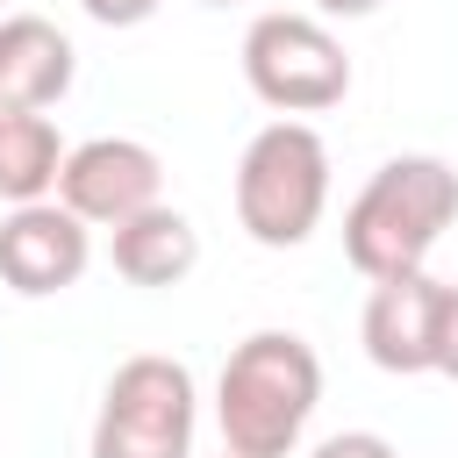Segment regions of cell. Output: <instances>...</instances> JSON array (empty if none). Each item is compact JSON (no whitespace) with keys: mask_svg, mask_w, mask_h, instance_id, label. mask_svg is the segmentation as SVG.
<instances>
[{"mask_svg":"<svg viewBox=\"0 0 458 458\" xmlns=\"http://www.w3.org/2000/svg\"><path fill=\"white\" fill-rule=\"evenodd\" d=\"M322 401V358L293 329H250L215 379V422L222 451L243 458H293Z\"/></svg>","mask_w":458,"mask_h":458,"instance_id":"obj_1","label":"cell"},{"mask_svg":"<svg viewBox=\"0 0 458 458\" xmlns=\"http://www.w3.org/2000/svg\"><path fill=\"white\" fill-rule=\"evenodd\" d=\"M451 222H458V172L429 150H408L386 157L344 208V258L365 279H401L429 265Z\"/></svg>","mask_w":458,"mask_h":458,"instance_id":"obj_2","label":"cell"},{"mask_svg":"<svg viewBox=\"0 0 458 458\" xmlns=\"http://www.w3.org/2000/svg\"><path fill=\"white\" fill-rule=\"evenodd\" d=\"M329 208V143L308 122H265L236 157V222L265 250H293L315 236Z\"/></svg>","mask_w":458,"mask_h":458,"instance_id":"obj_3","label":"cell"},{"mask_svg":"<svg viewBox=\"0 0 458 458\" xmlns=\"http://www.w3.org/2000/svg\"><path fill=\"white\" fill-rule=\"evenodd\" d=\"M200 386L179 358L136 351L107 372L100 415H93V458H193Z\"/></svg>","mask_w":458,"mask_h":458,"instance_id":"obj_4","label":"cell"},{"mask_svg":"<svg viewBox=\"0 0 458 458\" xmlns=\"http://www.w3.org/2000/svg\"><path fill=\"white\" fill-rule=\"evenodd\" d=\"M243 79H250V93H258L265 107H279L286 122H301V114L344 107V93H351V57H344V43H336L315 14L272 7V14H258V21L243 29Z\"/></svg>","mask_w":458,"mask_h":458,"instance_id":"obj_5","label":"cell"},{"mask_svg":"<svg viewBox=\"0 0 458 458\" xmlns=\"http://www.w3.org/2000/svg\"><path fill=\"white\" fill-rule=\"evenodd\" d=\"M50 200L72 208L86 229L93 222L114 229V222H129V215H143V208L165 200V157L150 143H136V136H86V143L64 150Z\"/></svg>","mask_w":458,"mask_h":458,"instance_id":"obj_6","label":"cell"},{"mask_svg":"<svg viewBox=\"0 0 458 458\" xmlns=\"http://www.w3.org/2000/svg\"><path fill=\"white\" fill-rule=\"evenodd\" d=\"M86 265H93V229L72 208L29 200V208H14L0 222V279L14 293H29V301L64 293V286L86 279Z\"/></svg>","mask_w":458,"mask_h":458,"instance_id":"obj_7","label":"cell"},{"mask_svg":"<svg viewBox=\"0 0 458 458\" xmlns=\"http://www.w3.org/2000/svg\"><path fill=\"white\" fill-rule=\"evenodd\" d=\"M437 293H444V279H429V272L372 279L358 336H365V358H372L379 372H394V379H415V372H429V336H437Z\"/></svg>","mask_w":458,"mask_h":458,"instance_id":"obj_8","label":"cell"},{"mask_svg":"<svg viewBox=\"0 0 458 458\" xmlns=\"http://www.w3.org/2000/svg\"><path fill=\"white\" fill-rule=\"evenodd\" d=\"M79 50L43 14H0V114H43L72 93Z\"/></svg>","mask_w":458,"mask_h":458,"instance_id":"obj_9","label":"cell"},{"mask_svg":"<svg viewBox=\"0 0 458 458\" xmlns=\"http://www.w3.org/2000/svg\"><path fill=\"white\" fill-rule=\"evenodd\" d=\"M107 258L129 286H179L193 265H200V229L179 215V208H143L129 222L107 229Z\"/></svg>","mask_w":458,"mask_h":458,"instance_id":"obj_10","label":"cell"},{"mask_svg":"<svg viewBox=\"0 0 458 458\" xmlns=\"http://www.w3.org/2000/svg\"><path fill=\"white\" fill-rule=\"evenodd\" d=\"M64 150H72V143L57 136L50 114H7V122H0V200H7V208L50 200Z\"/></svg>","mask_w":458,"mask_h":458,"instance_id":"obj_11","label":"cell"},{"mask_svg":"<svg viewBox=\"0 0 458 458\" xmlns=\"http://www.w3.org/2000/svg\"><path fill=\"white\" fill-rule=\"evenodd\" d=\"M429 372L458 379V286L437 293V336H429Z\"/></svg>","mask_w":458,"mask_h":458,"instance_id":"obj_12","label":"cell"},{"mask_svg":"<svg viewBox=\"0 0 458 458\" xmlns=\"http://www.w3.org/2000/svg\"><path fill=\"white\" fill-rule=\"evenodd\" d=\"M308 458H401L379 429H336V437H322Z\"/></svg>","mask_w":458,"mask_h":458,"instance_id":"obj_13","label":"cell"},{"mask_svg":"<svg viewBox=\"0 0 458 458\" xmlns=\"http://www.w3.org/2000/svg\"><path fill=\"white\" fill-rule=\"evenodd\" d=\"M100 29H136V21H150L157 14V0H79Z\"/></svg>","mask_w":458,"mask_h":458,"instance_id":"obj_14","label":"cell"},{"mask_svg":"<svg viewBox=\"0 0 458 458\" xmlns=\"http://www.w3.org/2000/svg\"><path fill=\"white\" fill-rule=\"evenodd\" d=\"M372 7H386V0H315V14H344V21L372 14Z\"/></svg>","mask_w":458,"mask_h":458,"instance_id":"obj_15","label":"cell"},{"mask_svg":"<svg viewBox=\"0 0 458 458\" xmlns=\"http://www.w3.org/2000/svg\"><path fill=\"white\" fill-rule=\"evenodd\" d=\"M208 7H243V0H208Z\"/></svg>","mask_w":458,"mask_h":458,"instance_id":"obj_16","label":"cell"},{"mask_svg":"<svg viewBox=\"0 0 458 458\" xmlns=\"http://www.w3.org/2000/svg\"><path fill=\"white\" fill-rule=\"evenodd\" d=\"M222 458H243V451H222Z\"/></svg>","mask_w":458,"mask_h":458,"instance_id":"obj_17","label":"cell"},{"mask_svg":"<svg viewBox=\"0 0 458 458\" xmlns=\"http://www.w3.org/2000/svg\"><path fill=\"white\" fill-rule=\"evenodd\" d=\"M0 122H7V114H0Z\"/></svg>","mask_w":458,"mask_h":458,"instance_id":"obj_18","label":"cell"},{"mask_svg":"<svg viewBox=\"0 0 458 458\" xmlns=\"http://www.w3.org/2000/svg\"><path fill=\"white\" fill-rule=\"evenodd\" d=\"M0 7H7V0H0Z\"/></svg>","mask_w":458,"mask_h":458,"instance_id":"obj_19","label":"cell"}]
</instances>
